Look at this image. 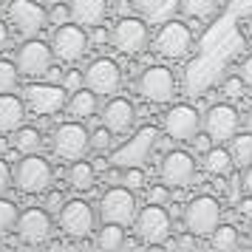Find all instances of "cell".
<instances>
[{
  "mask_svg": "<svg viewBox=\"0 0 252 252\" xmlns=\"http://www.w3.org/2000/svg\"><path fill=\"white\" fill-rule=\"evenodd\" d=\"M247 130H250V133H252V108H250V111H247Z\"/></svg>",
  "mask_w": 252,
  "mask_h": 252,
  "instance_id": "cell-52",
  "label": "cell"
},
{
  "mask_svg": "<svg viewBox=\"0 0 252 252\" xmlns=\"http://www.w3.org/2000/svg\"><path fill=\"white\" fill-rule=\"evenodd\" d=\"M210 244H213V250H218V252H232L241 244L238 227H232V224H218V227L213 229V235H210Z\"/></svg>",
  "mask_w": 252,
  "mask_h": 252,
  "instance_id": "cell-29",
  "label": "cell"
},
{
  "mask_svg": "<svg viewBox=\"0 0 252 252\" xmlns=\"http://www.w3.org/2000/svg\"><path fill=\"white\" fill-rule=\"evenodd\" d=\"M91 32H94V34H91V40L96 43V46H102V43H108V40H111V32H105L102 26H94Z\"/></svg>",
  "mask_w": 252,
  "mask_h": 252,
  "instance_id": "cell-45",
  "label": "cell"
},
{
  "mask_svg": "<svg viewBox=\"0 0 252 252\" xmlns=\"http://www.w3.org/2000/svg\"><path fill=\"white\" fill-rule=\"evenodd\" d=\"M68 9L71 20L91 32L94 26H102V20L108 17V0H71Z\"/></svg>",
  "mask_w": 252,
  "mask_h": 252,
  "instance_id": "cell-21",
  "label": "cell"
},
{
  "mask_svg": "<svg viewBox=\"0 0 252 252\" xmlns=\"http://www.w3.org/2000/svg\"><path fill=\"white\" fill-rule=\"evenodd\" d=\"M82 85H85V74H82V71H68V74H65V91H77V88H82Z\"/></svg>",
  "mask_w": 252,
  "mask_h": 252,
  "instance_id": "cell-42",
  "label": "cell"
},
{
  "mask_svg": "<svg viewBox=\"0 0 252 252\" xmlns=\"http://www.w3.org/2000/svg\"><path fill=\"white\" fill-rule=\"evenodd\" d=\"M122 184L130 187V190H142L145 187V170L139 164H127L125 170H122Z\"/></svg>",
  "mask_w": 252,
  "mask_h": 252,
  "instance_id": "cell-34",
  "label": "cell"
},
{
  "mask_svg": "<svg viewBox=\"0 0 252 252\" xmlns=\"http://www.w3.org/2000/svg\"><path fill=\"white\" fill-rule=\"evenodd\" d=\"M65 88L60 85V82H32V85H26L23 88V99L26 105L40 116H54L60 114L63 108H65Z\"/></svg>",
  "mask_w": 252,
  "mask_h": 252,
  "instance_id": "cell-7",
  "label": "cell"
},
{
  "mask_svg": "<svg viewBox=\"0 0 252 252\" xmlns=\"http://www.w3.org/2000/svg\"><path fill=\"white\" fill-rule=\"evenodd\" d=\"M17 85H20V68H17V63L0 60V94L17 91Z\"/></svg>",
  "mask_w": 252,
  "mask_h": 252,
  "instance_id": "cell-32",
  "label": "cell"
},
{
  "mask_svg": "<svg viewBox=\"0 0 252 252\" xmlns=\"http://www.w3.org/2000/svg\"><path fill=\"white\" fill-rule=\"evenodd\" d=\"M159 173L167 187H190L195 182V159L187 150H167Z\"/></svg>",
  "mask_w": 252,
  "mask_h": 252,
  "instance_id": "cell-16",
  "label": "cell"
},
{
  "mask_svg": "<svg viewBox=\"0 0 252 252\" xmlns=\"http://www.w3.org/2000/svg\"><path fill=\"white\" fill-rule=\"evenodd\" d=\"M63 204H65V195L60 193V190H51V187H48L46 190V204L43 207H46L51 216H57L60 210H63Z\"/></svg>",
  "mask_w": 252,
  "mask_h": 252,
  "instance_id": "cell-38",
  "label": "cell"
},
{
  "mask_svg": "<svg viewBox=\"0 0 252 252\" xmlns=\"http://www.w3.org/2000/svg\"><path fill=\"white\" fill-rule=\"evenodd\" d=\"M250 32H252V14H250Z\"/></svg>",
  "mask_w": 252,
  "mask_h": 252,
  "instance_id": "cell-55",
  "label": "cell"
},
{
  "mask_svg": "<svg viewBox=\"0 0 252 252\" xmlns=\"http://www.w3.org/2000/svg\"><path fill=\"white\" fill-rule=\"evenodd\" d=\"M250 241H252V218H250Z\"/></svg>",
  "mask_w": 252,
  "mask_h": 252,
  "instance_id": "cell-54",
  "label": "cell"
},
{
  "mask_svg": "<svg viewBox=\"0 0 252 252\" xmlns=\"http://www.w3.org/2000/svg\"><path fill=\"white\" fill-rule=\"evenodd\" d=\"M227 9H229V14H235V17H250L252 0H227Z\"/></svg>",
  "mask_w": 252,
  "mask_h": 252,
  "instance_id": "cell-40",
  "label": "cell"
},
{
  "mask_svg": "<svg viewBox=\"0 0 252 252\" xmlns=\"http://www.w3.org/2000/svg\"><path fill=\"white\" fill-rule=\"evenodd\" d=\"M46 80H48V82H63V71L51 65V68L46 71Z\"/></svg>",
  "mask_w": 252,
  "mask_h": 252,
  "instance_id": "cell-48",
  "label": "cell"
},
{
  "mask_svg": "<svg viewBox=\"0 0 252 252\" xmlns=\"http://www.w3.org/2000/svg\"><path fill=\"white\" fill-rule=\"evenodd\" d=\"M57 221H60V229L71 235V238H88L96 227V213L88 201L82 198H74V201H65L63 210L57 213Z\"/></svg>",
  "mask_w": 252,
  "mask_h": 252,
  "instance_id": "cell-9",
  "label": "cell"
},
{
  "mask_svg": "<svg viewBox=\"0 0 252 252\" xmlns=\"http://www.w3.org/2000/svg\"><path fill=\"white\" fill-rule=\"evenodd\" d=\"M201 130V116L193 105H173L164 114V133L176 142H193Z\"/></svg>",
  "mask_w": 252,
  "mask_h": 252,
  "instance_id": "cell-18",
  "label": "cell"
},
{
  "mask_svg": "<svg viewBox=\"0 0 252 252\" xmlns=\"http://www.w3.org/2000/svg\"><path fill=\"white\" fill-rule=\"evenodd\" d=\"M244 88H247V82H244L241 74L224 80V96H229V99H241V96H244Z\"/></svg>",
  "mask_w": 252,
  "mask_h": 252,
  "instance_id": "cell-36",
  "label": "cell"
},
{
  "mask_svg": "<svg viewBox=\"0 0 252 252\" xmlns=\"http://www.w3.org/2000/svg\"><path fill=\"white\" fill-rule=\"evenodd\" d=\"M133 227H136V235L145 241V244H164L167 235H170V229H173V218L164 207L148 204L136 213Z\"/></svg>",
  "mask_w": 252,
  "mask_h": 252,
  "instance_id": "cell-10",
  "label": "cell"
},
{
  "mask_svg": "<svg viewBox=\"0 0 252 252\" xmlns=\"http://www.w3.org/2000/svg\"><path fill=\"white\" fill-rule=\"evenodd\" d=\"M91 37L85 32V26L80 23H63L57 26V32L51 37V51L60 63H77L85 57Z\"/></svg>",
  "mask_w": 252,
  "mask_h": 252,
  "instance_id": "cell-6",
  "label": "cell"
},
{
  "mask_svg": "<svg viewBox=\"0 0 252 252\" xmlns=\"http://www.w3.org/2000/svg\"><path fill=\"white\" fill-rule=\"evenodd\" d=\"M51 213L46 207H29L23 213H17L14 221V232L20 235V241L26 244H43L51 235Z\"/></svg>",
  "mask_w": 252,
  "mask_h": 252,
  "instance_id": "cell-17",
  "label": "cell"
},
{
  "mask_svg": "<svg viewBox=\"0 0 252 252\" xmlns=\"http://www.w3.org/2000/svg\"><path fill=\"white\" fill-rule=\"evenodd\" d=\"M201 127H204V133H210V139H213L216 145H224V142H229V139L238 133L241 116H238V111H235L232 105L218 102L204 114Z\"/></svg>",
  "mask_w": 252,
  "mask_h": 252,
  "instance_id": "cell-15",
  "label": "cell"
},
{
  "mask_svg": "<svg viewBox=\"0 0 252 252\" xmlns=\"http://www.w3.org/2000/svg\"><path fill=\"white\" fill-rule=\"evenodd\" d=\"M99 94H94L88 85H82V88H77V91H71L68 102H65V108H68V114L74 116V119H91L96 111H99Z\"/></svg>",
  "mask_w": 252,
  "mask_h": 252,
  "instance_id": "cell-24",
  "label": "cell"
},
{
  "mask_svg": "<svg viewBox=\"0 0 252 252\" xmlns=\"http://www.w3.org/2000/svg\"><path fill=\"white\" fill-rule=\"evenodd\" d=\"M91 150V133L77 122H63L54 130V153L65 161H77L85 159V153Z\"/></svg>",
  "mask_w": 252,
  "mask_h": 252,
  "instance_id": "cell-8",
  "label": "cell"
},
{
  "mask_svg": "<svg viewBox=\"0 0 252 252\" xmlns=\"http://www.w3.org/2000/svg\"><path fill=\"white\" fill-rule=\"evenodd\" d=\"M148 201L150 204H159V207H167L170 204V187L167 184H156L148 190Z\"/></svg>",
  "mask_w": 252,
  "mask_h": 252,
  "instance_id": "cell-37",
  "label": "cell"
},
{
  "mask_svg": "<svg viewBox=\"0 0 252 252\" xmlns=\"http://www.w3.org/2000/svg\"><path fill=\"white\" fill-rule=\"evenodd\" d=\"M57 3H65V0H43V6H57Z\"/></svg>",
  "mask_w": 252,
  "mask_h": 252,
  "instance_id": "cell-53",
  "label": "cell"
},
{
  "mask_svg": "<svg viewBox=\"0 0 252 252\" xmlns=\"http://www.w3.org/2000/svg\"><path fill=\"white\" fill-rule=\"evenodd\" d=\"M179 9H182L187 17H195V20H204L218 9V0H179Z\"/></svg>",
  "mask_w": 252,
  "mask_h": 252,
  "instance_id": "cell-31",
  "label": "cell"
},
{
  "mask_svg": "<svg viewBox=\"0 0 252 252\" xmlns=\"http://www.w3.org/2000/svg\"><path fill=\"white\" fill-rule=\"evenodd\" d=\"M26 119V99L14 94H0V133H14Z\"/></svg>",
  "mask_w": 252,
  "mask_h": 252,
  "instance_id": "cell-22",
  "label": "cell"
},
{
  "mask_svg": "<svg viewBox=\"0 0 252 252\" xmlns=\"http://www.w3.org/2000/svg\"><path fill=\"white\" fill-rule=\"evenodd\" d=\"M130 9H133V3H125V0L116 6V12H119V14H130Z\"/></svg>",
  "mask_w": 252,
  "mask_h": 252,
  "instance_id": "cell-50",
  "label": "cell"
},
{
  "mask_svg": "<svg viewBox=\"0 0 252 252\" xmlns=\"http://www.w3.org/2000/svg\"><path fill=\"white\" fill-rule=\"evenodd\" d=\"M136 88L148 102L164 105V102H170L173 94H176V77H173V71L164 68V65H150V68L142 71Z\"/></svg>",
  "mask_w": 252,
  "mask_h": 252,
  "instance_id": "cell-12",
  "label": "cell"
},
{
  "mask_svg": "<svg viewBox=\"0 0 252 252\" xmlns=\"http://www.w3.org/2000/svg\"><path fill=\"white\" fill-rule=\"evenodd\" d=\"M12 145H14V150H20V153H37V150L43 148V133H40L37 127L20 125L14 130Z\"/></svg>",
  "mask_w": 252,
  "mask_h": 252,
  "instance_id": "cell-28",
  "label": "cell"
},
{
  "mask_svg": "<svg viewBox=\"0 0 252 252\" xmlns=\"http://www.w3.org/2000/svg\"><path fill=\"white\" fill-rule=\"evenodd\" d=\"M111 145H114V130L111 127H96L91 133V150H96V153H105V150H111Z\"/></svg>",
  "mask_w": 252,
  "mask_h": 252,
  "instance_id": "cell-33",
  "label": "cell"
},
{
  "mask_svg": "<svg viewBox=\"0 0 252 252\" xmlns=\"http://www.w3.org/2000/svg\"><path fill=\"white\" fill-rule=\"evenodd\" d=\"M6 43H9V29H6V23L0 20V51L6 48Z\"/></svg>",
  "mask_w": 252,
  "mask_h": 252,
  "instance_id": "cell-49",
  "label": "cell"
},
{
  "mask_svg": "<svg viewBox=\"0 0 252 252\" xmlns=\"http://www.w3.org/2000/svg\"><path fill=\"white\" fill-rule=\"evenodd\" d=\"M48 20L54 26H63L71 20V9L65 6V3H57V6H48Z\"/></svg>",
  "mask_w": 252,
  "mask_h": 252,
  "instance_id": "cell-39",
  "label": "cell"
},
{
  "mask_svg": "<svg viewBox=\"0 0 252 252\" xmlns=\"http://www.w3.org/2000/svg\"><path fill=\"white\" fill-rule=\"evenodd\" d=\"M179 247H195V241L190 238V235H182V238H179Z\"/></svg>",
  "mask_w": 252,
  "mask_h": 252,
  "instance_id": "cell-51",
  "label": "cell"
},
{
  "mask_svg": "<svg viewBox=\"0 0 252 252\" xmlns=\"http://www.w3.org/2000/svg\"><path fill=\"white\" fill-rule=\"evenodd\" d=\"M229 153H232V161L238 167H247L252 164V133L244 130V133H235L229 139Z\"/></svg>",
  "mask_w": 252,
  "mask_h": 252,
  "instance_id": "cell-30",
  "label": "cell"
},
{
  "mask_svg": "<svg viewBox=\"0 0 252 252\" xmlns=\"http://www.w3.org/2000/svg\"><path fill=\"white\" fill-rule=\"evenodd\" d=\"M94 176H96V170H94V164H88V161H71L68 167V184L77 190V193H88L94 187Z\"/></svg>",
  "mask_w": 252,
  "mask_h": 252,
  "instance_id": "cell-26",
  "label": "cell"
},
{
  "mask_svg": "<svg viewBox=\"0 0 252 252\" xmlns=\"http://www.w3.org/2000/svg\"><path fill=\"white\" fill-rule=\"evenodd\" d=\"M238 213H241L244 218H252V195L244 193V198L238 201Z\"/></svg>",
  "mask_w": 252,
  "mask_h": 252,
  "instance_id": "cell-46",
  "label": "cell"
},
{
  "mask_svg": "<svg viewBox=\"0 0 252 252\" xmlns=\"http://www.w3.org/2000/svg\"><path fill=\"white\" fill-rule=\"evenodd\" d=\"M238 184H241V190L247 195H252V164H247L244 170H241V179H238Z\"/></svg>",
  "mask_w": 252,
  "mask_h": 252,
  "instance_id": "cell-44",
  "label": "cell"
},
{
  "mask_svg": "<svg viewBox=\"0 0 252 252\" xmlns=\"http://www.w3.org/2000/svg\"><path fill=\"white\" fill-rule=\"evenodd\" d=\"M9 20L20 37H37L48 23V12L37 0H12L9 3Z\"/></svg>",
  "mask_w": 252,
  "mask_h": 252,
  "instance_id": "cell-13",
  "label": "cell"
},
{
  "mask_svg": "<svg viewBox=\"0 0 252 252\" xmlns=\"http://www.w3.org/2000/svg\"><path fill=\"white\" fill-rule=\"evenodd\" d=\"M12 182H14V173H12V167H9L6 161L0 159V195H6V193H9V187H12Z\"/></svg>",
  "mask_w": 252,
  "mask_h": 252,
  "instance_id": "cell-41",
  "label": "cell"
},
{
  "mask_svg": "<svg viewBox=\"0 0 252 252\" xmlns=\"http://www.w3.org/2000/svg\"><path fill=\"white\" fill-rule=\"evenodd\" d=\"M96 247L105 252H116L125 247V227L114 224V221H105L102 229L96 232Z\"/></svg>",
  "mask_w": 252,
  "mask_h": 252,
  "instance_id": "cell-27",
  "label": "cell"
},
{
  "mask_svg": "<svg viewBox=\"0 0 252 252\" xmlns=\"http://www.w3.org/2000/svg\"><path fill=\"white\" fill-rule=\"evenodd\" d=\"M156 139H159L156 136V127H142V130L136 133V139H133V145H127V148L119 150L111 164H122V167H127V164H139V161H145L150 156L153 145H156Z\"/></svg>",
  "mask_w": 252,
  "mask_h": 252,
  "instance_id": "cell-20",
  "label": "cell"
},
{
  "mask_svg": "<svg viewBox=\"0 0 252 252\" xmlns=\"http://www.w3.org/2000/svg\"><path fill=\"white\" fill-rule=\"evenodd\" d=\"M193 48V32L182 20H164L153 37V51L167 60H182Z\"/></svg>",
  "mask_w": 252,
  "mask_h": 252,
  "instance_id": "cell-4",
  "label": "cell"
},
{
  "mask_svg": "<svg viewBox=\"0 0 252 252\" xmlns=\"http://www.w3.org/2000/svg\"><path fill=\"white\" fill-rule=\"evenodd\" d=\"M133 9H136L148 23H164L173 20L179 12V0H130Z\"/></svg>",
  "mask_w": 252,
  "mask_h": 252,
  "instance_id": "cell-23",
  "label": "cell"
},
{
  "mask_svg": "<svg viewBox=\"0 0 252 252\" xmlns=\"http://www.w3.org/2000/svg\"><path fill=\"white\" fill-rule=\"evenodd\" d=\"M221 224V207L213 195H195L193 201H187L184 207V227L190 235L204 238L213 235V229Z\"/></svg>",
  "mask_w": 252,
  "mask_h": 252,
  "instance_id": "cell-3",
  "label": "cell"
},
{
  "mask_svg": "<svg viewBox=\"0 0 252 252\" xmlns=\"http://www.w3.org/2000/svg\"><path fill=\"white\" fill-rule=\"evenodd\" d=\"M14 221H17V207L12 201H0V232L14 227Z\"/></svg>",
  "mask_w": 252,
  "mask_h": 252,
  "instance_id": "cell-35",
  "label": "cell"
},
{
  "mask_svg": "<svg viewBox=\"0 0 252 252\" xmlns=\"http://www.w3.org/2000/svg\"><path fill=\"white\" fill-rule=\"evenodd\" d=\"M232 167H235L232 153H229V148H224V145H216V148H210L204 153V170L210 173V176H229Z\"/></svg>",
  "mask_w": 252,
  "mask_h": 252,
  "instance_id": "cell-25",
  "label": "cell"
},
{
  "mask_svg": "<svg viewBox=\"0 0 252 252\" xmlns=\"http://www.w3.org/2000/svg\"><path fill=\"white\" fill-rule=\"evenodd\" d=\"M136 119V108L125 96H108V102L102 108V125L111 127L114 133H127L133 127Z\"/></svg>",
  "mask_w": 252,
  "mask_h": 252,
  "instance_id": "cell-19",
  "label": "cell"
},
{
  "mask_svg": "<svg viewBox=\"0 0 252 252\" xmlns=\"http://www.w3.org/2000/svg\"><path fill=\"white\" fill-rule=\"evenodd\" d=\"M241 77H244V82L252 88V54L244 60V63H241Z\"/></svg>",
  "mask_w": 252,
  "mask_h": 252,
  "instance_id": "cell-47",
  "label": "cell"
},
{
  "mask_svg": "<svg viewBox=\"0 0 252 252\" xmlns=\"http://www.w3.org/2000/svg\"><path fill=\"white\" fill-rule=\"evenodd\" d=\"M54 182V167L46 156L26 153L23 161H17L14 167V187L26 195H43Z\"/></svg>",
  "mask_w": 252,
  "mask_h": 252,
  "instance_id": "cell-1",
  "label": "cell"
},
{
  "mask_svg": "<svg viewBox=\"0 0 252 252\" xmlns=\"http://www.w3.org/2000/svg\"><path fill=\"white\" fill-rule=\"evenodd\" d=\"M82 74H85V85H88L94 94H99V96H114V94H119V88H122V68H119L111 57L94 60Z\"/></svg>",
  "mask_w": 252,
  "mask_h": 252,
  "instance_id": "cell-14",
  "label": "cell"
},
{
  "mask_svg": "<svg viewBox=\"0 0 252 252\" xmlns=\"http://www.w3.org/2000/svg\"><path fill=\"white\" fill-rule=\"evenodd\" d=\"M17 68L26 77H46V71L51 68L54 63V51H51V43H43L37 37H26V43L17 48Z\"/></svg>",
  "mask_w": 252,
  "mask_h": 252,
  "instance_id": "cell-11",
  "label": "cell"
},
{
  "mask_svg": "<svg viewBox=\"0 0 252 252\" xmlns=\"http://www.w3.org/2000/svg\"><path fill=\"white\" fill-rule=\"evenodd\" d=\"M111 43H114L122 54H142L150 46V32L145 17H133V14H122L119 23L111 32Z\"/></svg>",
  "mask_w": 252,
  "mask_h": 252,
  "instance_id": "cell-5",
  "label": "cell"
},
{
  "mask_svg": "<svg viewBox=\"0 0 252 252\" xmlns=\"http://www.w3.org/2000/svg\"><path fill=\"white\" fill-rule=\"evenodd\" d=\"M190 145H193V148L198 150V153H207V150L213 148L216 142L210 139V133H195V139H193V142H190Z\"/></svg>",
  "mask_w": 252,
  "mask_h": 252,
  "instance_id": "cell-43",
  "label": "cell"
},
{
  "mask_svg": "<svg viewBox=\"0 0 252 252\" xmlns=\"http://www.w3.org/2000/svg\"><path fill=\"white\" fill-rule=\"evenodd\" d=\"M136 190H130L125 184H114L108 187L99 198V218L102 221H114V224H133L136 221Z\"/></svg>",
  "mask_w": 252,
  "mask_h": 252,
  "instance_id": "cell-2",
  "label": "cell"
}]
</instances>
